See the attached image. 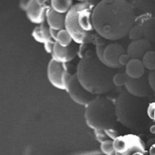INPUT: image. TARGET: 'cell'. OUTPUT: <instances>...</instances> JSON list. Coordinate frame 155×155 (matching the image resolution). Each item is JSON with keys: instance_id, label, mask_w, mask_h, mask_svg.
<instances>
[{"instance_id": "obj_1", "label": "cell", "mask_w": 155, "mask_h": 155, "mask_svg": "<svg viewBox=\"0 0 155 155\" xmlns=\"http://www.w3.org/2000/svg\"><path fill=\"white\" fill-rule=\"evenodd\" d=\"M92 21L101 37L119 40L128 35L136 22L135 8L125 0H102L94 8Z\"/></svg>"}, {"instance_id": "obj_2", "label": "cell", "mask_w": 155, "mask_h": 155, "mask_svg": "<svg viewBox=\"0 0 155 155\" xmlns=\"http://www.w3.org/2000/svg\"><path fill=\"white\" fill-rule=\"evenodd\" d=\"M112 69L103 64L97 56H86L79 61L76 74L85 89L94 95H101L113 89Z\"/></svg>"}, {"instance_id": "obj_3", "label": "cell", "mask_w": 155, "mask_h": 155, "mask_svg": "<svg viewBox=\"0 0 155 155\" xmlns=\"http://www.w3.org/2000/svg\"><path fill=\"white\" fill-rule=\"evenodd\" d=\"M94 8L86 2H80L74 5L66 14L65 29L78 45L90 43L95 31L92 14Z\"/></svg>"}, {"instance_id": "obj_4", "label": "cell", "mask_w": 155, "mask_h": 155, "mask_svg": "<svg viewBox=\"0 0 155 155\" xmlns=\"http://www.w3.org/2000/svg\"><path fill=\"white\" fill-rule=\"evenodd\" d=\"M114 102L117 120L124 127L139 130L145 126L148 114L142 98L125 92L120 94Z\"/></svg>"}, {"instance_id": "obj_5", "label": "cell", "mask_w": 155, "mask_h": 155, "mask_svg": "<svg viewBox=\"0 0 155 155\" xmlns=\"http://www.w3.org/2000/svg\"><path fill=\"white\" fill-rule=\"evenodd\" d=\"M84 116L88 127L93 130L114 128L118 122L115 102L101 95L86 106Z\"/></svg>"}, {"instance_id": "obj_6", "label": "cell", "mask_w": 155, "mask_h": 155, "mask_svg": "<svg viewBox=\"0 0 155 155\" xmlns=\"http://www.w3.org/2000/svg\"><path fill=\"white\" fill-rule=\"evenodd\" d=\"M145 146L143 140L133 134L119 136L114 140V147L117 155L145 154L147 153Z\"/></svg>"}, {"instance_id": "obj_7", "label": "cell", "mask_w": 155, "mask_h": 155, "mask_svg": "<svg viewBox=\"0 0 155 155\" xmlns=\"http://www.w3.org/2000/svg\"><path fill=\"white\" fill-rule=\"evenodd\" d=\"M73 74L65 63H60L51 58L47 68L48 81L54 87L66 90L67 85Z\"/></svg>"}, {"instance_id": "obj_8", "label": "cell", "mask_w": 155, "mask_h": 155, "mask_svg": "<svg viewBox=\"0 0 155 155\" xmlns=\"http://www.w3.org/2000/svg\"><path fill=\"white\" fill-rule=\"evenodd\" d=\"M66 91L74 102L85 107L97 96L83 87L76 74H73L68 81Z\"/></svg>"}, {"instance_id": "obj_9", "label": "cell", "mask_w": 155, "mask_h": 155, "mask_svg": "<svg viewBox=\"0 0 155 155\" xmlns=\"http://www.w3.org/2000/svg\"><path fill=\"white\" fill-rule=\"evenodd\" d=\"M124 86L127 89V92L139 98L148 97L151 93V91H153L150 85L148 77L145 75L140 78L136 79L128 77Z\"/></svg>"}, {"instance_id": "obj_10", "label": "cell", "mask_w": 155, "mask_h": 155, "mask_svg": "<svg viewBox=\"0 0 155 155\" xmlns=\"http://www.w3.org/2000/svg\"><path fill=\"white\" fill-rule=\"evenodd\" d=\"M78 44L75 42L68 46H62L58 42H55L51 53V58L60 63L68 64L76 57L78 51Z\"/></svg>"}, {"instance_id": "obj_11", "label": "cell", "mask_w": 155, "mask_h": 155, "mask_svg": "<svg viewBox=\"0 0 155 155\" xmlns=\"http://www.w3.org/2000/svg\"><path fill=\"white\" fill-rule=\"evenodd\" d=\"M49 7L39 4L37 0H29L24 11L30 22L41 24L46 21V12Z\"/></svg>"}, {"instance_id": "obj_12", "label": "cell", "mask_w": 155, "mask_h": 155, "mask_svg": "<svg viewBox=\"0 0 155 155\" xmlns=\"http://www.w3.org/2000/svg\"><path fill=\"white\" fill-rule=\"evenodd\" d=\"M126 53V50L120 44L110 43L106 45L104 51V64L113 69L122 68L119 63L120 55Z\"/></svg>"}, {"instance_id": "obj_13", "label": "cell", "mask_w": 155, "mask_h": 155, "mask_svg": "<svg viewBox=\"0 0 155 155\" xmlns=\"http://www.w3.org/2000/svg\"><path fill=\"white\" fill-rule=\"evenodd\" d=\"M152 46L149 40L146 39H140L133 40L127 48V53L131 58L142 60L145 54L150 50H152Z\"/></svg>"}, {"instance_id": "obj_14", "label": "cell", "mask_w": 155, "mask_h": 155, "mask_svg": "<svg viewBox=\"0 0 155 155\" xmlns=\"http://www.w3.org/2000/svg\"><path fill=\"white\" fill-rule=\"evenodd\" d=\"M66 14H61L55 12L50 6L46 12V23L48 27L56 30L65 29Z\"/></svg>"}, {"instance_id": "obj_15", "label": "cell", "mask_w": 155, "mask_h": 155, "mask_svg": "<svg viewBox=\"0 0 155 155\" xmlns=\"http://www.w3.org/2000/svg\"><path fill=\"white\" fill-rule=\"evenodd\" d=\"M125 73L130 78H140L145 74V67L140 59L132 58L125 66Z\"/></svg>"}, {"instance_id": "obj_16", "label": "cell", "mask_w": 155, "mask_h": 155, "mask_svg": "<svg viewBox=\"0 0 155 155\" xmlns=\"http://www.w3.org/2000/svg\"><path fill=\"white\" fill-rule=\"evenodd\" d=\"M142 20V24L139 25L143 30L145 39L148 40L155 39V15L143 14L141 16Z\"/></svg>"}, {"instance_id": "obj_17", "label": "cell", "mask_w": 155, "mask_h": 155, "mask_svg": "<svg viewBox=\"0 0 155 155\" xmlns=\"http://www.w3.org/2000/svg\"><path fill=\"white\" fill-rule=\"evenodd\" d=\"M32 36L36 42L39 43L45 44L48 41L54 40L51 38V33H50V27H48V24L45 22L39 24L33 29L32 32Z\"/></svg>"}, {"instance_id": "obj_18", "label": "cell", "mask_w": 155, "mask_h": 155, "mask_svg": "<svg viewBox=\"0 0 155 155\" xmlns=\"http://www.w3.org/2000/svg\"><path fill=\"white\" fill-rule=\"evenodd\" d=\"M95 138L100 143L105 141L114 140L117 137L120 136L119 133L114 128L106 129V130H94Z\"/></svg>"}, {"instance_id": "obj_19", "label": "cell", "mask_w": 155, "mask_h": 155, "mask_svg": "<svg viewBox=\"0 0 155 155\" xmlns=\"http://www.w3.org/2000/svg\"><path fill=\"white\" fill-rule=\"evenodd\" d=\"M73 0H51L50 6L55 12L67 14L73 7Z\"/></svg>"}, {"instance_id": "obj_20", "label": "cell", "mask_w": 155, "mask_h": 155, "mask_svg": "<svg viewBox=\"0 0 155 155\" xmlns=\"http://www.w3.org/2000/svg\"><path fill=\"white\" fill-rule=\"evenodd\" d=\"M135 7L142 14L155 15V0H136Z\"/></svg>"}, {"instance_id": "obj_21", "label": "cell", "mask_w": 155, "mask_h": 155, "mask_svg": "<svg viewBox=\"0 0 155 155\" xmlns=\"http://www.w3.org/2000/svg\"><path fill=\"white\" fill-rule=\"evenodd\" d=\"M56 42H58L62 46L65 47L72 44L74 42V40H73L70 33L68 32V30L66 29H63V30H59L58 33Z\"/></svg>"}, {"instance_id": "obj_22", "label": "cell", "mask_w": 155, "mask_h": 155, "mask_svg": "<svg viewBox=\"0 0 155 155\" xmlns=\"http://www.w3.org/2000/svg\"><path fill=\"white\" fill-rule=\"evenodd\" d=\"M145 68L149 71L155 70V51L150 50L144 55L142 59Z\"/></svg>"}, {"instance_id": "obj_23", "label": "cell", "mask_w": 155, "mask_h": 155, "mask_svg": "<svg viewBox=\"0 0 155 155\" xmlns=\"http://www.w3.org/2000/svg\"><path fill=\"white\" fill-rule=\"evenodd\" d=\"M128 36L132 41L142 39L144 36V33L142 27L139 24L133 25L129 31Z\"/></svg>"}, {"instance_id": "obj_24", "label": "cell", "mask_w": 155, "mask_h": 155, "mask_svg": "<svg viewBox=\"0 0 155 155\" xmlns=\"http://www.w3.org/2000/svg\"><path fill=\"white\" fill-rule=\"evenodd\" d=\"M100 148L103 154L106 155L116 154V151L114 147V140H108L101 142Z\"/></svg>"}, {"instance_id": "obj_25", "label": "cell", "mask_w": 155, "mask_h": 155, "mask_svg": "<svg viewBox=\"0 0 155 155\" xmlns=\"http://www.w3.org/2000/svg\"><path fill=\"white\" fill-rule=\"evenodd\" d=\"M127 78H128V76L127 75L126 73H117V74H114L113 79H112L114 86H116L117 87L125 86Z\"/></svg>"}, {"instance_id": "obj_26", "label": "cell", "mask_w": 155, "mask_h": 155, "mask_svg": "<svg viewBox=\"0 0 155 155\" xmlns=\"http://www.w3.org/2000/svg\"><path fill=\"white\" fill-rule=\"evenodd\" d=\"M154 114H155V101L154 102H151L148 104L147 107V114H148V118L153 120H154Z\"/></svg>"}, {"instance_id": "obj_27", "label": "cell", "mask_w": 155, "mask_h": 155, "mask_svg": "<svg viewBox=\"0 0 155 155\" xmlns=\"http://www.w3.org/2000/svg\"><path fill=\"white\" fill-rule=\"evenodd\" d=\"M131 59L132 58H130V56L126 52L124 53V54H123L122 55H120V57L119 58V63L122 67L126 66V65L130 62V61L131 60Z\"/></svg>"}, {"instance_id": "obj_28", "label": "cell", "mask_w": 155, "mask_h": 155, "mask_svg": "<svg viewBox=\"0 0 155 155\" xmlns=\"http://www.w3.org/2000/svg\"><path fill=\"white\" fill-rule=\"evenodd\" d=\"M56 41L54 40H51V41H48V42H45L44 44V48H45V51L48 54H51L53 51V48H54V43H55Z\"/></svg>"}, {"instance_id": "obj_29", "label": "cell", "mask_w": 155, "mask_h": 155, "mask_svg": "<svg viewBox=\"0 0 155 155\" xmlns=\"http://www.w3.org/2000/svg\"><path fill=\"white\" fill-rule=\"evenodd\" d=\"M101 1H102V0H86V2L89 3L92 7H93L94 8H95Z\"/></svg>"}, {"instance_id": "obj_30", "label": "cell", "mask_w": 155, "mask_h": 155, "mask_svg": "<svg viewBox=\"0 0 155 155\" xmlns=\"http://www.w3.org/2000/svg\"><path fill=\"white\" fill-rule=\"evenodd\" d=\"M58 31L59 30H54V29L50 28V33H51V38H52L54 41H56V39H57V35H58Z\"/></svg>"}, {"instance_id": "obj_31", "label": "cell", "mask_w": 155, "mask_h": 155, "mask_svg": "<svg viewBox=\"0 0 155 155\" xmlns=\"http://www.w3.org/2000/svg\"><path fill=\"white\" fill-rule=\"evenodd\" d=\"M37 2L39 4L42 5L50 6V2H51V0H37Z\"/></svg>"}, {"instance_id": "obj_32", "label": "cell", "mask_w": 155, "mask_h": 155, "mask_svg": "<svg viewBox=\"0 0 155 155\" xmlns=\"http://www.w3.org/2000/svg\"><path fill=\"white\" fill-rule=\"evenodd\" d=\"M149 154L151 155H155V144L151 145V147L150 148Z\"/></svg>"}, {"instance_id": "obj_33", "label": "cell", "mask_w": 155, "mask_h": 155, "mask_svg": "<svg viewBox=\"0 0 155 155\" xmlns=\"http://www.w3.org/2000/svg\"><path fill=\"white\" fill-rule=\"evenodd\" d=\"M125 1H127V2H129L130 4L133 5V6L135 5V4H136V0H125Z\"/></svg>"}, {"instance_id": "obj_34", "label": "cell", "mask_w": 155, "mask_h": 155, "mask_svg": "<svg viewBox=\"0 0 155 155\" xmlns=\"http://www.w3.org/2000/svg\"><path fill=\"white\" fill-rule=\"evenodd\" d=\"M150 131H151V133H153V134H155V125L152 126V127H151V129H150Z\"/></svg>"}, {"instance_id": "obj_35", "label": "cell", "mask_w": 155, "mask_h": 155, "mask_svg": "<svg viewBox=\"0 0 155 155\" xmlns=\"http://www.w3.org/2000/svg\"><path fill=\"white\" fill-rule=\"evenodd\" d=\"M77 1H79V2H86V0H77Z\"/></svg>"}, {"instance_id": "obj_36", "label": "cell", "mask_w": 155, "mask_h": 155, "mask_svg": "<svg viewBox=\"0 0 155 155\" xmlns=\"http://www.w3.org/2000/svg\"><path fill=\"white\" fill-rule=\"evenodd\" d=\"M154 123H155V114H154Z\"/></svg>"}]
</instances>
